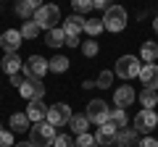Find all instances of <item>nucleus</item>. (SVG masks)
Here are the masks:
<instances>
[{
    "instance_id": "f257e3e1",
    "label": "nucleus",
    "mask_w": 158,
    "mask_h": 147,
    "mask_svg": "<svg viewBox=\"0 0 158 147\" xmlns=\"http://www.w3.org/2000/svg\"><path fill=\"white\" fill-rule=\"evenodd\" d=\"M29 142H32L34 147H53V142H56V126H50L48 121L32 124V129H29Z\"/></svg>"
},
{
    "instance_id": "f03ea898",
    "label": "nucleus",
    "mask_w": 158,
    "mask_h": 147,
    "mask_svg": "<svg viewBox=\"0 0 158 147\" xmlns=\"http://www.w3.org/2000/svg\"><path fill=\"white\" fill-rule=\"evenodd\" d=\"M140 68H142V63H140V58H137V55H121L116 61L113 74L121 76L124 81H129V79H137V76H140Z\"/></svg>"
},
{
    "instance_id": "7ed1b4c3",
    "label": "nucleus",
    "mask_w": 158,
    "mask_h": 147,
    "mask_svg": "<svg viewBox=\"0 0 158 147\" xmlns=\"http://www.w3.org/2000/svg\"><path fill=\"white\" fill-rule=\"evenodd\" d=\"M127 11L121 6H111L106 13H103V26H106V32H113V34H118V32H124V26H127Z\"/></svg>"
},
{
    "instance_id": "20e7f679",
    "label": "nucleus",
    "mask_w": 158,
    "mask_h": 147,
    "mask_svg": "<svg viewBox=\"0 0 158 147\" xmlns=\"http://www.w3.org/2000/svg\"><path fill=\"white\" fill-rule=\"evenodd\" d=\"M34 21L40 24V29H45V32L48 29H56L58 21H61V8L53 6V3H45V6L34 13Z\"/></svg>"
},
{
    "instance_id": "39448f33",
    "label": "nucleus",
    "mask_w": 158,
    "mask_h": 147,
    "mask_svg": "<svg viewBox=\"0 0 158 147\" xmlns=\"http://www.w3.org/2000/svg\"><path fill=\"white\" fill-rule=\"evenodd\" d=\"M21 71H24L27 79H42L50 68H48V61H45L42 55H29L27 61H24V68H21Z\"/></svg>"
},
{
    "instance_id": "423d86ee",
    "label": "nucleus",
    "mask_w": 158,
    "mask_h": 147,
    "mask_svg": "<svg viewBox=\"0 0 158 147\" xmlns=\"http://www.w3.org/2000/svg\"><path fill=\"white\" fill-rule=\"evenodd\" d=\"M87 118H90V124H95V126H100V124H106L108 118H111V108H108V102L106 100H90V105H87Z\"/></svg>"
},
{
    "instance_id": "0eeeda50",
    "label": "nucleus",
    "mask_w": 158,
    "mask_h": 147,
    "mask_svg": "<svg viewBox=\"0 0 158 147\" xmlns=\"http://www.w3.org/2000/svg\"><path fill=\"white\" fill-rule=\"evenodd\" d=\"M71 108H69L66 105V102H56V105H50V108H48V124H50V126H66L69 124V121H71Z\"/></svg>"
},
{
    "instance_id": "6e6552de",
    "label": "nucleus",
    "mask_w": 158,
    "mask_h": 147,
    "mask_svg": "<svg viewBox=\"0 0 158 147\" xmlns=\"http://www.w3.org/2000/svg\"><path fill=\"white\" fill-rule=\"evenodd\" d=\"M19 95L29 102L42 100L45 97V84H42V79H24V84L19 87Z\"/></svg>"
},
{
    "instance_id": "1a4fd4ad",
    "label": "nucleus",
    "mask_w": 158,
    "mask_h": 147,
    "mask_svg": "<svg viewBox=\"0 0 158 147\" xmlns=\"http://www.w3.org/2000/svg\"><path fill=\"white\" fill-rule=\"evenodd\" d=\"M156 126H158V113L156 110H145L142 108L140 113L135 116V131L137 134H150Z\"/></svg>"
},
{
    "instance_id": "9d476101",
    "label": "nucleus",
    "mask_w": 158,
    "mask_h": 147,
    "mask_svg": "<svg viewBox=\"0 0 158 147\" xmlns=\"http://www.w3.org/2000/svg\"><path fill=\"white\" fill-rule=\"evenodd\" d=\"M137 79L142 81V89H156L158 92V66L156 63H145L140 68V76Z\"/></svg>"
},
{
    "instance_id": "9b49d317",
    "label": "nucleus",
    "mask_w": 158,
    "mask_h": 147,
    "mask_svg": "<svg viewBox=\"0 0 158 147\" xmlns=\"http://www.w3.org/2000/svg\"><path fill=\"white\" fill-rule=\"evenodd\" d=\"M116 137H118V126H113L111 121H106V124H100V126H98L95 139H98V145H100V147L116 145Z\"/></svg>"
},
{
    "instance_id": "f8f14e48",
    "label": "nucleus",
    "mask_w": 158,
    "mask_h": 147,
    "mask_svg": "<svg viewBox=\"0 0 158 147\" xmlns=\"http://www.w3.org/2000/svg\"><path fill=\"white\" fill-rule=\"evenodd\" d=\"M21 32L19 29H6V32L0 34V47L6 53H19V47H21Z\"/></svg>"
},
{
    "instance_id": "ddd939ff",
    "label": "nucleus",
    "mask_w": 158,
    "mask_h": 147,
    "mask_svg": "<svg viewBox=\"0 0 158 147\" xmlns=\"http://www.w3.org/2000/svg\"><path fill=\"white\" fill-rule=\"evenodd\" d=\"M0 68H3L8 76H13V74H19V71L24 68V61L19 58V53H6L3 61H0Z\"/></svg>"
},
{
    "instance_id": "4468645a",
    "label": "nucleus",
    "mask_w": 158,
    "mask_h": 147,
    "mask_svg": "<svg viewBox=\"0 0 158 147\" xmlns=\"http://www.w3.org/2000/svg\"><path fill=\"white\" fill-rule=\"evenodd\" d=\"M61 29H63V34H66V37H79V32L85 29V18L79 16V13H71V16L63 21Z\"/></svg>"
},
{
    "instance_id": "2eb2a0df",
    "label": "nucleus",
    "mask_w": 158,
    "mask_h": 147,
    "mask_svg": "<svg viewBox=\"0 0 158 147\" xmlns=\"http://www.w3.org/2000/svg\"><path fill=\"white\" fill-rule=\"evenodd\" d=\"M135 100H137V95H135V89H132L129 84H121L116 92H113V102H116L118 108H127V105H132Z\"/></svg>"
},
{
    "instance_id": "dca6fc26",
    "label": "nucleus",
    "mask_w": 158,
    "mask_h": 147,
    "mask_svg": "<svg viewBox=\"0 0 158 147\" xmlns=\"http://www.w3.org/2000/svg\"><path fill=\"white\" fill-rule=\"evenodd\" d=\"M116 145L118 147H140V134L135 129H118Z\"/></svg>"
},
{
    "instance_id": "f3484780",
    "label": "nucleus",
    "mask_w": 158,
    "mask_h": 147,
    "mask_svg": "<svg viewBox=\"0 0 158 147\" xmlns=\"http://www.w3.org/2000/svg\"><path fill=\"white\" fill-rule=\"evenodd\" d=\"M27 116H29L32 124H40V121L48 118V108L42 105V100H34V102H29V105H27Z\"/></svg>"
},
{
    "instance_id": "a211bd4d",
    "label": "nucleus",
    "mask_w": 158,
    "mask_h": 147,
    "mask_svg": "<svg viewBox=\"0 0 158 147\" xmlns=\"http://www.w3.org/2000/svg\"><path fill=\"white\" fill-rule=\"evenodd\" d=\"M45 45H50V47H61V45H66V34H63L61 26L48 29V32H45Z\"/></svg>"
},
{
    "instance_id": "6ab92c4d",
    "label": "nucleus",
    "mask_w": 158,
    "mask_h": 147,
    "mask_svg": "<svg viewBox=\"0 0 158 147\" xmlns=\"http://www.w3.org/2000/svg\"><path fill=\"white\" fill-rule=\"evenodd\" d=\"M8 126H11V131H27V129H32V121H29L27 113H13Z\"/></svg>"
},
{
    "instance_id": "aec40b11",
    "label": "nucleus",
    "mask_w": 158,
    "mask_h": 147,
    "mask_svg": "<svg viewBox=\"0 0 158 147\" xmlns=\"http://www.w3.org/2000/svg\"><path fill=\"white\" fill-rule=\"evenodd\" d=\"M140 58L145 63H156V58H158V45L156 42H150V40H145L140 45Z\"/></svg>"
},
{
    "instance_id": "412c9836",
    "label": "nucleus",
    "mask_w": 158,
    "mask_h": 147,
    "mask_svg": "<svg viewBox=\"0 0 158 147\" xmlns=\"http://www.w3.org/2000/svg\"><path fill=\"white\" fill-rule=\"evenodd\" d=\"M140 102H142L145 110H156V105H158V92H156V89H142V92H140Z\"/></svg>"
},
{
    "instance_id": "4be33fe9",
    "label": "nucleus",
    "mask_w": 158,
    "mask_h": 147,
    "mask_svg": "<svg viewBox=\"0 0 158 147\" xmlns=\"http://www.w3.org/2000/svg\"><path fill=\"white\" fill-rule=\"evenodd\" d=\"M69 58L66 55H56V58H50V61H48V68H50L53 74H66L69 71Z\"/></svg>"
},
{
    "instance_id": "5701e85b",
    "label": "nucleus",
    "mask_w": 158,
    "mask_h": 147,
    "mask_svg": "<svg viewBox=\"0 0 158 147\" xmlns=\"http://www.w3.org/2000/svg\"><path fill=\"white\" fill-rule=\"evenodd\" d=\"M103 29H106V26H103L100 18H85V29H82V32L90 34V40H95V37L103 32Z\"/></svg>"
},
{
    "instance_id": "b1692460",
    "label": "nucleus",
    "mask_w": 158,
    "mask_h": 147,
    "mask_svg": "<svg viewBox=\"0 0 158 147\" xmlns=\"http://www.w3.org/2000/svg\"><path fill=\"white\" fill-rule=\"evenodd\" d=\"M19 32H21V37H24V40H37V34L42 32V29H40V24L32 18V21H24V26L19 29Z\"/></svg>"
},
{
    "instance_id": "393cba45",
    "label": "nucleus",
    "mask_w": 158,
    "mask_h": 147,
    "mask_svg": "<svg viewBox=\"0 0 158 147\" xmlns=\"http://www.w3.org/2000/svg\"><path fill=\"white\" fill-rule=\"evenodd\" d=\"M69 126H71V131L79 137V134H85V131H87V126H90V118H87V116H71Z\"/></svg>"
},
{
    "instance_id": "a878e982",
    "label": "nucleus",
    "mask_w": 158,
    "mask_h": 147,
    "mask_svg": "<svg viewBox=\"0 0 158 147\" xmlns=\"http://www.w3.org/2000/svg\"><path fill=\"white\" fill-rule=\"evenodd\" d=\"M16 16H21L24 21H32V18H34V8H32L29 0H19V3H16Z\"/></svg>"
},
{
    "instance_id": "bb28decb",
    "label": "nucleus",
    "mask_w": 158,
    "mask_h": 147,
    "mask_svg": "<svg viewBox=\"0 0 158 147\" xmlns=\"http://www.w3.org/2000/svg\"><path fill=\"white\" fill-rule=\"evenodd\" d=\"M108 121H111L113 126H118V129H124V126H127V113H124V108H113Z\"/></svg>"
},
{
    "instance_id": "cd10ccee",
    "label": "nucleus",
    "mask_w": 158,
    "mask_h": 147,
    "mask_svg": "<svg viewBox=\"0 0 158 147\" xmlns=\"http://www.w3.org/2000/svg\"><path fill=\"white\" fill-rule=\"evenodd\" d=\"M111 84H113V71H100V76H98L95 87H100V89H108Z\"/></svg>"
},
{
    "instance_id": "c85d7f7f",
    "label": "nucleus",
    "mask_w": 158,
    "mask_h": 147,
    "mask_svg": "<svg viewBox=\"0 0 158 147\" xmlns=\"http://www.w3.org/2000/svg\"><path fill=\"white\" fill-rule=\"evenodd\" d=\"M71 8H74V13H87V11H92V0H71Z\"/></svg>"
},
{
    "instance_id": "c756f323",
    "label": "nucleus",
    "mask_w": 158,
    "mask_h": 147,
    "mask_svg": "<svg viewBox=\"0 0 158 147\" xmlns=\"http://www.w3.org/2000/svg\"><path fill=\"white\" fill-rule=\"evenodd\" d=\"M77 147H100V145H98V139L92 134H87V131H85V134L77 137Z\"/></svg>"
},
{
    "instance_id": "7c9ffc66",
    "label": "nucleus",
    "mask_w": 158,
    "mask_h": 147,
    "mask_svg": "<svg viewBox=\"0 0 158 147\" xmlns=\"http://www.w3.org/2000/svg\"><path fill=\"white\" fill-rule=\"evenodd\" d=\"M53 147H77V139H74V137H69V134H56Z\"/></svg>"
},
{
    "instance_id": "2f4dec72",
    "label": "nucleus",
    "mask_w": 158,
    "mask_h": 147,
    "mask_svg": "<svg viewBox=\"0 0 158 147\" xmlns=\"http://www.w3.org/2000/svg\"><path fill=\"white\" fill-rule=\"evenodd\" d=\"M98 50H100V45H98L95 40H87V42H82V53H85L87 58H95V55H98Z\"/></svg>"
},
{
    "instance_id": "473e14b6",
    "label": "nucleus",
    "mask_w": 158,
    "mask_h": 147,
    "mask_svg": "<svg viewBox=\"0 0 158 147\" xmlns=\"http://www.w3.org/2000/svg\"><path fill=\"white\" fill-rule=\"evenodd\" d=\"M0 147H13V131H0Z\"/></svg>"
},
{
    "instance_id": "72a5a7b5",
    "label": "nucleus",
    "mask_w": 158,
    "mask_h": 147,
    "mask_svg": "<svg viewBox=\"0 0 158 147\" xmlns=\"http://www.w3.org/2000/svg\"><path fill=\"white\" fill-rule=\"evenodd\" d=\"M140 147H158V139H156V137H142Z\"/></svg>"
},
{
    "instance_id": "f704fd0d",
    "label": "nucleus",
    "mask_w": 158,
    "mask_h": 147,
    "mask_svg": "<svg viewBox=\"0 0 158 147\" xmlns=\"http://www.w3.org/2000/svg\"><path fill=\"white\" fill-rule=\"evenodd\" d=\"M92 8H98V11L106 13L108 8H111V3H108V0H92Z\"/></svg>"
},
{
    "instance_id": "c9c22d12",
    "label": "nucleus",
    "mask_w": 158,
    "mask_h": 147,
    "mask_svg": "<svg viewBox=\"0 0 158 147\" xmlns=\"http://www.w3.org/2000/svg\"><path fill=\"white\" fill-rule=\"evenodd\" d=\"M11 84H13V87H21V84H24V79L19 76V74H13V76H11Z\"/></svg>"
},
{
    "instance_id": "e433bc0d",
    "label": "nucleus",
    "mask_w": 158,
    "mask_h": 147,
    "mask_svg": "<svg viewBox=\"0 0 158 147\" xmlns=\"http://www.w3.org/2000/svg\"><path fill=\"white\" fill-rule=\"evenodd\" d=\"M66 45L69 47H79V37H66Z\"/></svg>"
},
{
    "instance_id": "4c0bfd02",
    "label": "nucleus",
    "mask_w": 158,
    "mask_h": 147,
    "mask_svg": "<svg viewBox=\"0 0 158 147\" xmlns=\"http://www.w3.org/2000/svg\"><path fill=\"white\" fill-rule=\"evenodd\" d=\"M29 3H32V8H34V13H37V11H40V8L45 6V3H42V0H29Z\"/></svg>"
},
{
    "instance_id": "58836bf2",
    "label": "nucleus",
    "mask_w": 158,
    "mask_h": 147,
    "mask_svg": "<svg viewBox=\"0 0 158 147\" xmlns=\"http://www.w3.org/2000/svg\"><path fill=\"white\" fill-rule=\"evenodd\" d=\"M16 147H34L32 142H16Z\"/></svg>"
},
{
    "instance_id": "ea45409f",
    "label": "nucleus",
    "mask_w": 158,
    "mask_h": 147,
    "mask_svg": "<svg viewBox=\"0 0 158 147\" xmlns=\"http://www.w3.org/2000/svg\"><path fill=\"white\" fill-rule=\"evenodd\" d=\"M153 29H156V34H158V16H156V21H153Z\"/></svg>"
},
{
    "instance_id": "a19ab883",
    "label": "nucleus",
    "mask_w": 158,
    "mask_h": 147,
    "mask_svg": "<svg viewBox=\"0 0 158 147\" xmlns=\"http://www.w3.org/2000/svg\"><path fill=\"white\" fill-rule=\"evenodd\" d=\"M0 131H3V129H0Z\"/></svg>"
}]
</instances>
